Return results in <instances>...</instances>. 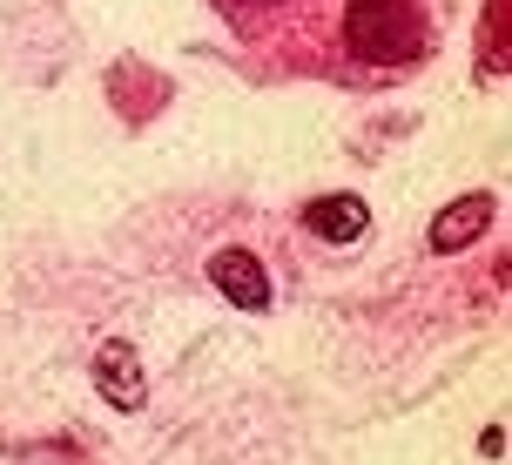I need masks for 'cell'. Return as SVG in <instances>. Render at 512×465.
<instances>
[{
  "label": "cell",
  "instance_id": "cell-1",
  "mask_svg": "<svg viewBox=\"0 0 512 465\" xmlns=\"http://www.w3.org/2000/svg\"><path fill=\"white\" fill-rule=\"evenodd\" d=\"M432 41L425 21V0H351L344 7V48L358 61H384V68H405L418 61Z\"/></svg>",
  "mask_w": 512,
  "mask_h": 465
},
{
  "label": "cell",
  "instance_id": "cell-2",
  "mask_svg": "<svg viewBox=\"0 0 512 465\" xmlns=\"http://www.w3.org/2000/svg\"><path fill=\"white\" fill-rule=\"evenodd\" d=\"M492 216H499V196H486V189H472V196H459V203H445L438 209V223H432V257H459V250H472L479 236L492 230Z\"/></svg>",
  "mask_w": 512,
  "mask_h": 465
},
{
  "label": "cell",
  "instance_id": "cell-3",
  "mask_svg": "<svg viewBox=\"0 0 512 465\" xmlns=\"http://www.w3.org/2000/svg\"><path fill=\"white\" fill-rule=\"evenodd\" d=\"M95 391L115 412H142L149 405V378H142V358H135L128 337H108L102 351H95Z\"/></svg>",
  "mask_w": 512,
  "mask_h": 465
},
{
  "label": "cell",
  "instance_id": "cell-4",
  "mask_svg": "<svg viewBox=\"0 0 512 465\" xmlns=\"http://www.w3.org/2000/svg\"><path fill=\"white\" fill-rule=\"evenodd\" d=\"M209 284L223 290L236 310H270V270H263L250 250H236V243L209 257Z\"/></svg>",
  "mask_w": 512,
  "mask_h": 465
},
{
  "label": "cell",
  "instance_id": "cell-5",
  "mask_svg": "<svg viewBox=\"0 0 512 465\" xmlns=\"http://www.w3.org/2000/svg\"><path fill=\"white\" fill-rule=\"evenodd\" d=\"M304 230L324 236V243H358L364 230H371V203L364 196H317V203H304Z\"/></svg>",
  "mask_w": 512,
  "mask_h": 465
},
{
  "label": "cell",
  "instance_id": "cell-6",
  "mask_svg": "<svg viewBox=\"0 0 512 465\" xmlns=\"http://www.w3.org/2000/svg\"><path fill=\"white\" fill-rule=\"evenodd\" d=\"M479 452H486V459H499V452H506V425H492L486 439H479Z\"/></svg>",
  "mask_w": 512,
  "mask_h": 465
},
{
  "label": "cell",
  "instance_id": "cell-7",
  "mask_svg": "<svg viewBox=\"0 0 512 465\" xmlns=\"http://www.w3.org/2000/svg\"><path fill=\"white\" fill-rule=\"evenodd\" d=\"M216 7H277V0H216Z\"/></svg>",
  "mask_w": 512,
  "mask_h": 465
}]
</instances>
